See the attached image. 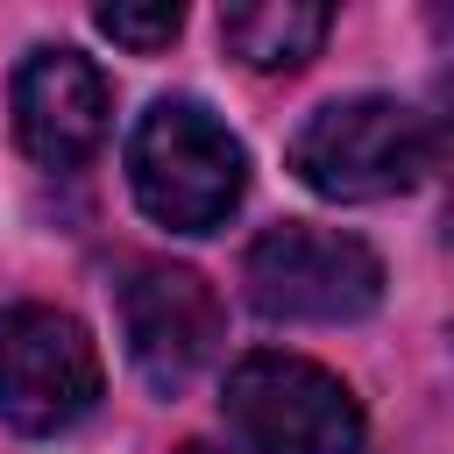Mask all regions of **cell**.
Wrapping results in <instances>:
<instances>
[{
    "instance_id": "8",
    "label": "cell",
    "mask_w": 454,
    "mask_h": 454,
    "mask_svg": "<svg viewBox=\"0 0 454 454\" xmlns=\"http://www.w3.org/2000/svg\"><path fill=\"white\" fill-rule=\"evenodd\" d=\"M333 14L312 7V0H248V7H227L220 14V35L241 64L255 71H298L319 43H326Z\"/></svg>"
},
{
    "instance_id": "10",
    "label": "cell",
    "mask_w": 454,
    "mask_h": 454,
    "mask_svg": "<svg viewBox=\"0 0 454 454\" xmlns=\"http://www.w3.org/2000/svg\"><path fill=\"white\" fill-rule=\"evenodd\" d=\"M184 454H234V447H206V440H192V447H184Z\"/></svg>"
},
{
    "instance_id": "4",
    "label": "cell",
    "mask_w": 454,
    "mask_h": 454,
    "mask_svg": "<svg viewBox=\"0 0 454 454\" xmlns=\"http://www.w3.org/2000/svg\"><path fill=\"white\" fill-rule=\"evenodd\" d=\"M227 426L248 454H355L362 404L305 355H241L227 369Z\"/></svg>"
},
{
    "instance_id": "3",
    "label": "cell",
    "mask_w": 454,
    "mask_h": 454,
    "mask_svg": "<svg viewBox=\"0 0 454 454\" xmlns=\"http://www.w3.org/2000/svg\"><path fill=\"white\" fill-rule=\"evenodd\" d=\"M241 277H248L255 312L298 319V326H340V319H362L383 298L376 248L362 234L312 227V220H284V227L255 234Z\"/></svg>"
},
{
    "instance_id": "5",
    "label": "cell",
    "mask_w": 454,
    "mask_h": 454,
    "mask_svg": "<svg viewBox=\"0 0 454 454\" xmlns=\"http://www.w3.org/2000/svg\"><path fill=\"white\" fill-rule=\"evenodd\" d=\"M99 404V348L57 305H14L0 319V419L14 433H64Z\"/></svg>"
},
{
    "instance_id": "6",
    "label": "cell",
    "mask_w": 454,
    "mask_h": 454,
    "mask_svg": "<svg viewBox=\"0 0 454 454\" xmlns=\"http://www.w3.org/2000/svg\"><path fill=\"white\" fill-rule=\"evenodd\" d=\"M121 333L156 390H184L220 355V298L184 262H142L121 284Z\"/></svg>"
},
{
    "instance_id": "7",
    "label": "cell",
    "mask_w": 454,
    "mask_h": 454,
    "mask_svg": "<svg viewBox=\"0 0 454 454\" xmlns=\"http://www.w3.org/2000/svg\"><path fill=\"white\" fill-rule=\"evenodd\" d=\"M106 78L78 50H35L14 71V135L50 170H78L106 142Z\"/></svg>"
},
{
    "instance_id": "1",
    "label": "cell",
    "mask_w": 454,
    "mask_h": 454,
    "mask_svg": "<svg viewBox=\"0 0 454 454\" xmlns=\"http://www.w3.org/2000/svg\"><path fill=\"white\" fill-rule=\"evenodd\" d=\"M128 184L142 213L170 234H213L248 184L241 142L199 99H156L128 135Z\"/></svg>"
},
{
    "instance_id": "2",
    "label": "cell",
    "mask_w": 454,
    "mask_h": 454,
    "mask_svg": "<svg viewBox=\"0 0 454 454\" xmlns=\"http://www.w3.org/2000/svg\"><path fill=\"white\" fill-rule=\"evenodd\" d=\"M426 163H433L426 121L383 92L333 99L291 135V170L319 199H390V192H411Z\"/></svg>"
},
{
    "instance_id": "9",
    "label": "cell",
    "mask_w": 454,
    "mask_h": 454,
    "mask_svg": "<svg viewBox=\"0 0 454 454\" xmlns=\"http://www.w3.org/2000/svg\"><path fill=\"white\" fill-rule=\"evenodd\" d=\"M92 21H99V35H114L121 50L149 57V50H170V43H177L184 7H170V0H163V7H121V0H114V7H99Z\"/></svg>"
}]
</instances>
